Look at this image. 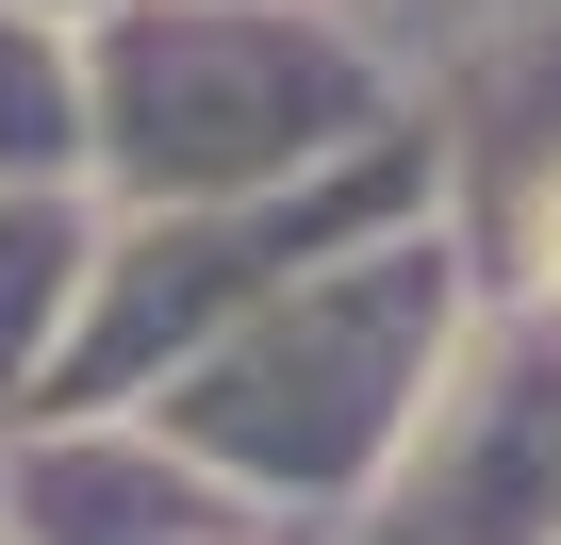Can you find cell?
<instances>
[{
  "mask_svg": "<svg viewBox=\"0 0 561 545\" xmlns=\"http://www.w3.org/2000/svg\"><path fill=\"white\" fill-rule=\"evenodd\" d=\"M495 264H512V282H545V298H561V166H545V182L512 198V231H495Z\"/></svg>",
  "mask_w": 561,
  "mask_h": 545,
  "instance_id": "7",
  "label": "cell"
},
{
  "mask_svg": "<svg viewBox=\"0 0 561 545\" xmlns=\"http://www.w3.org/2000/svg\"><path fill=\"white\" fill-rule=\"evenodd\" d=\"M0 182H83V34L0 0Z\"/></svg>",
  "mask_w": 561,
  "mask_h": 545,
  "instance_id": "6",
  "label": "cell"
},
{
  "mask_svg": "<svg viewBox=\"0 0 561 545\" xmlns=\"http://www.w3.org/2000/svg\"><path fill=\"white\" fill-rule=\"evenodd\" d=\"M430 83L347 0H116L83 34V182L100 198H280L397 133Z\"/></svg>",
  "mask_w": 561,
  "mask_h": 545,
  "instance_id": "2",
  "label": "cell"
},
{
  "mask_svg": "<svg viewBox=\"0 0 561 545\" xmlns=\"http://www.w3.org/2000/svg\"><path fill=\"white\" fill-rule=\"evenodd\" d=\"M331 545H561V298L545 282H512V264L479 282V315L446 331L413 430L331 512Z\"/></svg>",
  "mask_w": 561,
  "mask_h": 545,
  "instance_id": "3",
  "label": "cell"
},
{
  "mask_svg": "<svg viewBox=\"0 0 561 545\" xmlns=\"http://www.w3.org/2000/svg\"><path fill=\"white\" fill-rule=\"evenodd\" d=\"M231 545H314V529H231Z\"/></svg>",
  "mask_w": 561,
  "mask_h": 545,
  "instance_id": "9",
  "label": "cell"
},
{
  "mask_svg": "<svg viewBox=\"0 0 561 545\" xmlns=\"http://www.w3.org/2000/svg\"><path fill=\"white\" fill-rule=\"evenodd\" d=\"M264 529L149 413H18L0 430V545H231Z\"/></svg>",
  "mask_w": 561,
  "mask_h": 545,
  "instance_id": "4",
  "label": "cell"
},
{
  "mask_svg": "<svg viewBox=\"0 0 561 545\" xmlns=\"http://www.w3.org/2000/svg\"><path fill=\"white\" fill-rule=\"evenodd\" d=\"M34 18H67V34H100V18H116V0H34Z\"/></svg>",
  "mask_w": 561,
  "mask_h": 545,
  "instance_id": "8",
  "label": "cell"
},
{
  "mask_svg": "<svg viewBox=\"0 0 561 545\" xmlns=\"http://www.w3.org/2000/svg\"><path fill=\"white\" fill-rule=\"evenodd\" d=\"M83 264H100V182H0V430H18L83 331Z\"/></svg>",
  "mask_w": 561,
  "mask_h": 545,
  "instance_id": "5",
  "label": "cell"
},
{
  "mask_svg": "<svg viewBox=\"0 0 561 545\" xmlns=\"http://www.w3.org/2000/svg\"><path fill=\"white\" fill-rule=\"evenodd\" d=\"M479 282H495V248L462 231V198L380 215V231H347V248H314V264H280L264 298H231V315H215L149 397H116V413H149L182 463H215L264 529H331V512L380 479V446L413 430V397H430L446 331L479 315Z\"/></svg>",
  "mask_w": 561,
  "mask_h": 545,
  "instance_id": "1",
  "label": "cell"
}]
</instances>
